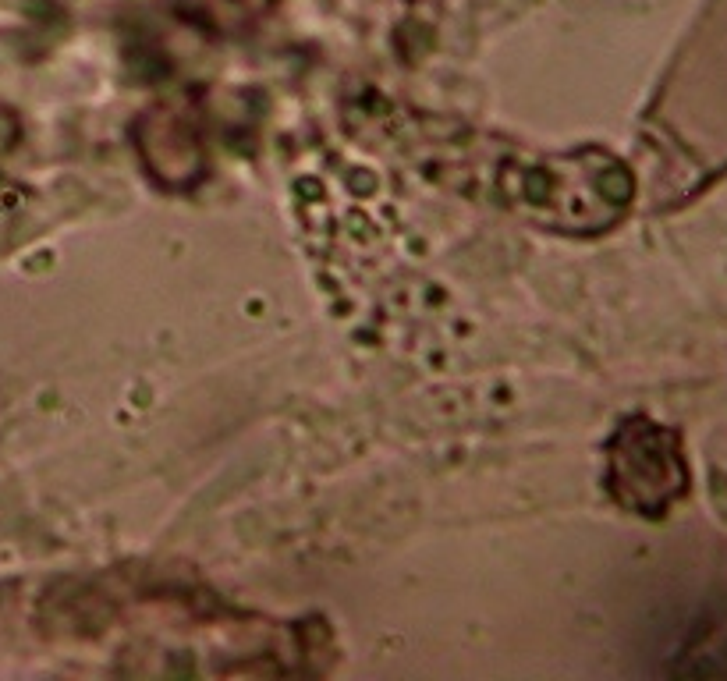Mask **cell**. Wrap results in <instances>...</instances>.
<instances>
[{"instance_id": "obj_2", "label": "cell", "mask_w": 727, "mask_h": 681, "mask_svg": "<svg viewBox=\"0 0 727 681\" xmlns=\"http://www.w3.org/2000/svg\"><path fill=\"white\" fill-rule=\"evenodd\" d=\"M610 497L635 515L657 518L688 490V462L681 437L646 415L618 426L607 447Z\"/></svg>"}, {"instance_id": "obj_1", "label": "cell", "mask_w": 727, "mask_h": 681, "mask_svg": "<svg viewBox=\"0 0 727 681\" xmlns=\"http://www.w3.org/2000/svg\"><path fill=\"white\" fill-rule=\"evenodd\" d=\"M501 203L532 224L571 235L607 231L628 213L632 171L607 149H575L568 157H518L501 164Z\"/></svg>"}]
</instances>
